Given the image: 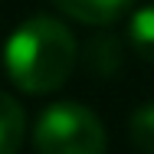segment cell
Here are the masks:
<instances>
[{"label": "cell", "mask_w": 154, "mask_h": 154, "mask_svg": "<svg viewBox=\"0 0 154 154\" xmlns=\"http://www.w3.org/2000/svg\"><path fill=\"white\" fill-rule=\"evenodd\" d=\"M75 36L56 17H30L10 33L3 66L20 92L46 95L66 85L75 69Z\"/></svg>", "instance_id": "obj_1"}, {"label": "cell", "mask_w": 154, "mask_h": 154, "mask_svg": "<svg viewBox=\"0 0 154 154\" xmlns=\"http://www.w3.org/2000/svg\"><path fill=\"white\" fill-rule=\"evenodd\" d=\"M128 138L141 154H154V102L134 108V115L128 118Z\"/></svg>", "instance_id": "obj_6"}, {"label": "cell", "mask_w": 154, "mask_h": 154, "mask_svg": "<svg viewBox=\"0 0 154 154\" xmlns=\"http://www.w3.org/2000/svg\"><path fill=\"white\" fill-rule=\"evenodd\" d=\"M36 154H105L108 134L92 108L79 102H53L33 128Z\"/></svg>", "instance_id": "obj_2"}, {"label": "cell", "mask_w": 154, "mask_h": 154, "mask_svg": "<svg viewBox=\"0 0 154 154\" xmlns=\"http://www.w3.org/2000/svg\"><path fill=\"white\" fill-rule=\"evenodd\" d=\"M128 43L141 59L154 62V3L141 7L128 20Z\"/></svg>", "instance_id": "obj_5"}, {"label": "cell", "mask_w": 154, "mask_h": 154, "mask_svg": "<svg viewBox=\"0 0 154 154\" xmlns=\"http://www.w3.org/2000/svg\"><path fill=\"white\" fill-rule=\"evenodd\" d=\"M26 138V115L13 95L0 92V154H17Z\"/></svg>", "instance_id": "obj_4"}, {"label": "cell", "mask_w": 154, "mask_h": 154, "mask_svg": "<svg viewBox=\"0 0 154 154\" xmlns=\"http://www.w3.org/2000/svg\"><path fill=\"white\" fill-rule=\"evenodd\" d=\"M134 0H53V7L89 26H112L131 10Z\"/></svg>", "instance_id": "obj_3"}, {"label": "cell", "mask_w": 154, "mask_h": 154, "mask_svg": "<svg viewBox=\"0 0 154 154\" xmlns=\"http://www.w3.org/2000/svg\"><path fill=\"white\" fill-rule=\"evenodd\" d=\"M122 62V46H118V36H95L92 46H89V66L102 75H112Z\"/></svg>", "instance_id": "obj_7"}]
</instances>
